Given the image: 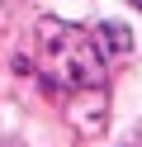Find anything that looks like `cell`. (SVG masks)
<instances>
[{
    "label": "cell",
    "instance_id": "6da1fadb",
    "mask_svg": "<svg viewBox=\"0 0 142 147\" xmlns=\"http://www.w3.org/2000/svg\"><path fill=\"white\" fill-rule=\"evenodd\" d=\"M38 43H43V62L57 76V90H100L104 86V52L85 29L62 19L38 24Z\"/></svg>",
    "mask_w": 142,
    "mask_h": 147
},
{
    "label": "cell",
    "instance_id": "7a4b0ae2",
    "mask_svg": "<svg viewBox=\"0 0 142 147\" xmlns=\"http://www.w3.org/2000/svg\"><path fill=\"white\" fill-rule=\"evenodd\" d=\"M95 43H100V52H104V48H109V52H128V48H133V38H128L123 24H104V29L95 33Z\"/></svg>",
    "mask_w": 142,
    "mask_h": 147
},
{
    "label": "cell",
    "instance_id": "3957f363",
    "mask_svg": "<svg viewBox=\"0 0 142 147\" xmlns=\"http://www.w3.org/2000/svg\"><path fill=\"white\" fill-rule=\"evenodd\" d=\"M133 5H137V10H142V0H133Z\"/></svg>",
    "mask_w": 142,
    "mask_h": 147
}]
</instances>
